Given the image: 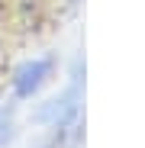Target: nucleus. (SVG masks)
<instances>
[{
	"label": "nucleus",
	"instance_id": "nucleus-1",
	"mask_svg": "<svg viewBox=\"0 0 145 148\" xmlns=\"http://www.w3.org/2000/svg\"><path fill=\"white\" fill-rule=\"evenodd\" d=\"M55 68H58L55 55H36V58H29V61H23V64L13 71V77H10L13 97H16V100H29V97H36L48 81H52Z\"/></svg>",
	"mask_w": 145,
	"mask_h": 148
},
{
	"label": "nucleus",
	"instance_id": "nucleus-2",
	"mask_svg": "<svg viewBox=\"0 0 145 148\" xmlns=\"http://www.w3.org/2000/svg\"><path fill=\"white\" fill-rule=\"evenodd\" d=\"M10 138H13V116L0 106V148H3Z\"/></svg>",
	"mask_w": 145,
	"mask_h": 148
}]
</instances>
